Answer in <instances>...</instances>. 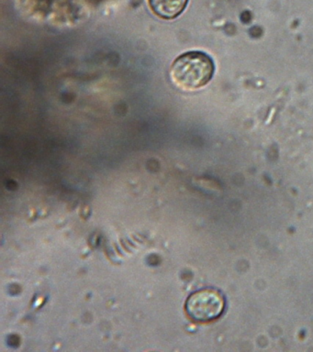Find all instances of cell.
I'll list each match as a JSON object with an SVG mask.
<instances>
[{
  "mask_svg": "<svg viewBox=\"0 0 313 352\" xmlns=\"http://www.w3.org/2000/svg\"><path fill=\"white\" fill-rule=\"evenodd\" d=\"M214 74V63L202 52H188L178 57L170 69V79L175 87L193 92L205 87Z\"/></svg>",
  "mask_w": 313,
  "mask_h": 352,
  "instance_id": "1",
  "label": "cell"
},
{
  "mask_svg": "<svg viewBox=\"0 0 313 352\" xmlns=\"http://www.w3.org/2000/svg\"><path fill=\"white\" fill-rule=\"evenodd\" d=\"M186 311L193 320L208 322L218 318L224 311V296L215 289L205 288L188 296Z\"/></svg>",
  "mask_w": 313,
  "mask_h": 352,
  "instance_id": "2",
  "label": "cell"
},
{
  "mask_svg": "<svg viewBox=\"0 0 313 352\" xmlns=\"http://www.w3.org/2000/svg\"><path fill=\"white\" fill-rule=\"evenodd\" d=\"M188 0H149L151 10L156 16L173 19L185 10Z\"/></svg>",
  "mask_w": 313,
  "mask_h": 352,
  "instance_id": "3",
  "label": "cell"
}]
</instances>
